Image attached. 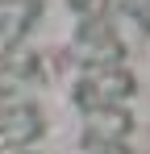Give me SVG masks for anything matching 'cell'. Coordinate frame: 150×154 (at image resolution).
Returning <instances> with one entry per match:
<instances>
[{
  "label": "cell",
  "mask_w": 150,
  "mask_h": 154,
  "mask_svg": "<svg viewBox=\"0 0 150 154\" xmlns=\"http://www.w3.org/2000/svg\"><path fill=\"white\" fill-rule=\"evenodd\" d=\"M0 154H8V150H0Z\"/></svg>",
  "instance_id": "6da1fadb"
}]
</instances>
